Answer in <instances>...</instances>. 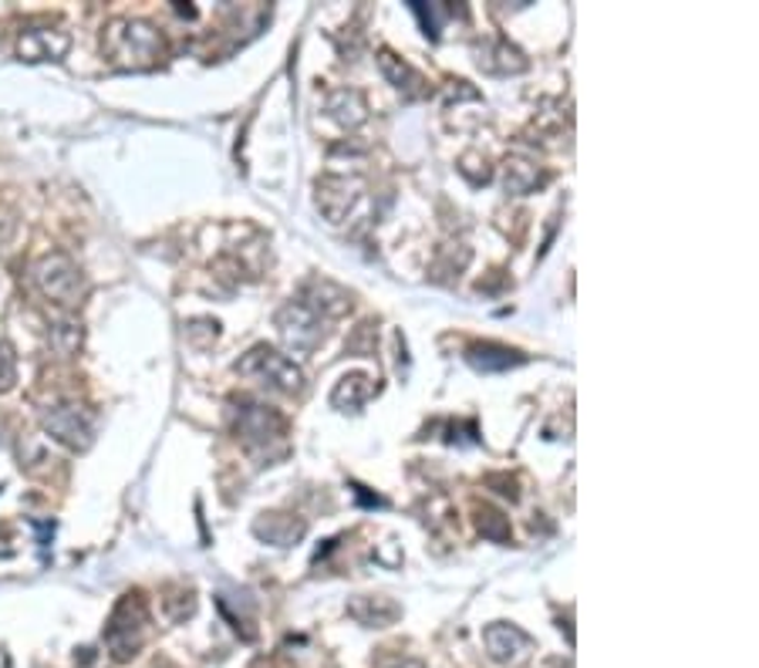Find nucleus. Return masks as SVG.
I'll list each match as a JSON object with an SVG mask.
<instances>
[{"label": "nucleus", "mask_w": 759, "mask_h": 668, "mask_svg": "<svg viewBox=\"0 0 759 668\" xmlns=\"http://www.w3.org/2000/svg\"><path fill=\"white\" fill-rule=\"evenodd\" d=\"M254 534L273 547H294L297 540H304L307 520H301L294 514H264L254 520Z\"/></svg>", "instance_id": "9b49d317"}, {"label": "nucleus", "mask_w": 759, "mask_h": 668, "mask_svg": "<svg viewBox=\"0 0 759 668\" xmlns=\"http://www.w3.org/2000/svg\"><path fill=\"white\" fill-rule=\"evenodd\" d=\"M476 530L483 534L487 540H493V543H510V520L500 514L497 506H476Z\"/></svg>", "instance_id": "aec40b11"}, {"label": "nucleus", "mask_w": 759, "mask_h": 668, "mask_svg": "<svg viewBox=\"0 0 759 668\" xmlns=\"http://www.w3.org/2000/svg\"><path fill=\"white\" fill-rule=\"evenodd\" d=\"M304 304L314 307V310L328 321V318H341V314L351 310V294L341 291V288L331 284V281H314V284H307V291H304Z\"/></svg>", "instance_id": "2eb2a0df"}, {"label": "nucleus", "mask_w": 759, "mask_h": 668, "mask_svg": "<svg viewBox=\"0 0 759 668\" xmlns=\"http://www.w3.org/2000/svg\"><path fill=\"white\" fill-rule=\"evenodd\" d=\"M42 429L71 453H89L95 443V415L78 402H55L42 412Z\"/></svg>", "instance_id": "39448f33"}, {"label": "nucleus", "mask_w": 759, "mask_h": 668, "mask_svg": "<svg viewBox=\"0 0 759 668\" xmlns=\"http://www.w3.org/2000/svg\"><path fill=\"white\" fill-rule=\"evenodd\" d=\"M51 344L61 359H71L78 348H82V325H78L74 318H65L51 328Z\"/></svg>", "instance_id": "4be33fe9"}, {"label": "nucleus", "mask_w": 759, "mask_h": 668, "mask_svg": "<svg viewBox=\"0 0 759 668\" xmlns=\"http://www.w3.org/2000/svg\"><path fill=\"white\" fill-rule=\"evenodd\" d=\"M236 372L260 378L264 385H270L277 391H288V396H297V391L304 388V372L270 344H254L247 355L236 362Z\"/></svg>", "instance_id": "423d86ee"}, {"label": "nucleus", "mask_w": 759, "mask_h": 668, "mask_svg": "<svg viewBox=\"0 0 759 668\" xmlns=\"http://www.w3.org/2000/svg\"><path fill=\"white\" fill-rule=\"evenodd\" d=\"M17 385V351L11 341H0V396Z\"/></svg>", "instance_id": "5701e85b"}, {"label": "nucleus", "mask_w": 759, "mask_h": 668, "mask_svg": "<svg viewBox=\"0 0 759 668\" xmlns=\"http://www.w3.org/2000/svg\"><path fill=\"white\" fill-rule=\"evenodd\" d=\"M412 14L422 21V31H425L429 37H439V27H443V21H446L453 11L443 8V4H412Z\"/></svg>", "instance_id": "b1692460"}, {"label": "nucleus", "mask_w": 759, "mask_h": 668, "mask_svg": "<svg viewBox=\"0 0 759 668\" xmlns=\"http://www.w3.org/2000/svg\"><path fill=\"white\" fill-rule=\"evenodd\" d=\"M163 611H166L170 621L183 624L186 618L196 614V591H192V587H186V584L173 587V591H166V598H163Z\"/></svg>", "instance_id": "412c9836"}, {"label": "nucleus", "mask_w": 759, "mask_h": 668, "mask_svg": "<svg viewBox=\"0 0 759 668\" xmlns=\"http://www.w3.org/2000/svg\"><path fill=\"white\" fill-rule=\"evenodd\" d=\"M466 362H469L476 372H506V368L524 365L527 355H521L516 348L497 344V341H476V344L466 348Z\"/></svg>", "instance_id": "ddd939ff"}, {"label": "nucleus", "mask_w": 759, "mask_h": 668, "mask_svg": "<svg viewBox=\"0 0 759 668\" xmlns=\"http://www.w3.org/2000/svg\"><path fill=\"white\" fill-rule=\"evenodd\" d=\"M378 68H382V74L388 78V85H395L398 92H406L409 98L425 95V78H422L406 58H398L395 51L382 48V51H378Z\"/></svg>", "instance_id": "4468645a"}, {"label": "nucleus", "mask_w": 759, "mask_h": 668, "mask_svg": "<svg viewBox=\"0 0 759 668\" xmlns=\"http://www.w3.org/2000/svg\"><path fill=\"white\" fill-rule=\"evenodd\" d=\"M233 429H236L240 443L260 459H273V456L288 453V422L281 412L264 402H254V399L233 402Z\"/></svg>", "instance_id": "f03ea898"}, {"label": "nucleus", "mask_w": 759, "mask_h": 668, "mask_svg": "<svg viewBox=\"0 0 759 668\" xmlns=\"http://www.w3.org/2000/svg\"><path fill=\"white\" fill-rule=\"evenodd\" d=\"M483 645H487V652H490V658L497 665H513V661H521L534 648V638L524 632V628L497 621V624L483 628Z\"/></svg>", "instance_id": "1a4fd4ad"}, {"label": "nucleus", "mask_w": 759, "mask_h": 668, "mask_svg": "<svg viewBox=\"0 0 759 668\" xmlns=\"http://www.w3.org/2000/svg\"><path fill=\"white\" fill-rule=\"evenodd\" d=\"M71 48V34L61 27H27L17 42L21 61H58Z\"/></svg>", "instance_id": "9d476101"}, {"label": "nucleus", "mask_w": 759, "mask_h": 668, "mask_svg": "<svg viewBox=\"0 0 759 668\" xmlns=\"http://www.w3.org/2000/svg\"><path fill=\"white\" fill-rule=\"evenodd\" d=\"M372 391H375V388H372V378H369V375H358V372H354V375H345V378L335 385V391H331V406H335V409H345V412H348V409L354 412V409H362V406L369 402Z\"/></svg>", "instance_id": "f3484780"}, {"label": "nucleus", "mask_w": 759, "mask_h": 668, "mask_svg": "<svg viewBox=\"0 0 759 668\" xmlns=\"http://www.w3.org/2000/svg\"><path fill=\"white\" fill-rule=\"evenodd\" d=\"M31 281H34L37 291H42V297H48L61 310H74L78 304L85 301V291H89L82 267H78L61 250L37 257L34 267H31Z\"/></svg>", "instance_id": "20e7f679"}, {"label": "nucleus", "mask_w": 759, "mask_h": 668, "mask_svg": "<svg viewBox=\"0 0 759 668\" xmlns=\"http://www.w3.org/2000/svg\"><path fill=\"white\" fill-rule=\"evenodd\" d=\"M382 668H425L419 658H395V661H388V665H382Z\"/></svg>", "instance_id": "a878e982"}, {"label": "nucleus", "mask_w": 759, "mask_h": 668, "mask_svg": "<svg viewBox=\"0 0 759 668\" xmlns=\"http://www.w3.org/2000/svg\"><path fill=\"white\" fill-rule=\"evenodd\" d=\"M102 51L115 68L145 71L163 61L166 42H163V34L155 31V24L142 17H118L102 34Z\"/></svg>", "instance_id": "f257e3e1"}, {"label": "nucleus", "mask_w": 759, "mask_h": 668, "mask_svg": "<svg viewBox=\"0 0 759 668\" xmlns=\"http://www.w3.org/2000/svg\"><path fill=\"white\" fill-rule=\"evenodd\" d=\"M325 318L314 307H307L304 301H291L277 310V331H281V341L297 351V355H307L317 344L325 341Z\"/></svg>", "instance_id": "0eeeda50"}, {"label": "nucleus", "mask_w": 759, "mask_h": 668, "mask_svg": "<svg viewBox=\"0 0 759 668\" xmlns=\"http://www.w3.org/2000/svg\"><path fill=\"white\" fill-rule=\"evenodd\" d=\"M11 554H14V543H11L8 530L0 527V558H11Z\"/></svg>", "instance_id": "bb28decb"}, {"label": "nucleus", "mask_w": 759, "mask_h": 668, "mask_svg": "<svg viewBox=\"0 0 759 668\" xmlns=\"http://www.w3.org/2000/svg\"><path fill=\"white\" fill-rule=\"evenodd\" d=\"M479 68L487 71H497V74H510V71H524L527 68V58L510 48L506 42H497L493 48H483L479 51Z\"/></svg>", "instance_id": "6ab92c4d"}, {"label": "nucleus", "mask_w": 759, "mask_h": 668, "mask_svg": "<svg viewBox=\"0 0 759 668\" xmlns=\"http://www.w3.org/2000/svg\"><path fill=\"white\" fill-rule=\"evenodd\" d=\"M348 614L365 628H392L402 618V608L385 595H358L348 601Z\"/></svg>", "instance_id": "f8f14e48"}, {"label": "nucleus", "mask_w": 759, "mask_h": 668, "mask_svg": "<svg viewBox=\"0 0 759 668\" xmlns=\"http://www.w3.org/2000/svg\"><path fill=\"white\" fill-rule=\"evenodd\" d=\"M487 483H490V487H500L497 493H503V496H510V500L521 496V493H516V480H510V477H490Z\"/></svg>", "instance_id": "393cba45"}, {"label": "nucleus", "mask_w": 759, "mask_h": 668, "mask_svg": "<svg viewBox=\"0 0 759 668\" xmlns=\"http://www.w3.org/2000/svg\"><path fill=\"white\" fill-rule=\"evenodd\" d=\"M503 183H506V192L527 196V192H534L537 186L547 183V173H540V169H537L534 163H527V160H506Z\"/></svg>", "instance_id": "a211bd4d"}, {"label": "nucleus", "mask_w": 759, "mask_h": 668, "mask_svg": "<svg viewBox=\"0 0 759 668\" xmlns=\"http://www.w3.org/2000/svg\"><path fill=\"white\" fill-rule=\"evenodd\" d=\"M365 183L358 176H325L317 179V210H322L331 223H341L354 203L362 200Z\"/></svg>", "instance_id": "6e6552de"}, {"label": "nucleus", "mask_w": 759, "mask_h": 668, "mask_svg": "<svg viewBox=\"0 0 759 668\" xmlns=\"http://www.w3.org/2000/svg\"><path fill=\"white\" fill-rule=\"evenodd\" d=\"M149 601L142 598V591H129L118 598V605L112 608L108 621H105V648L112 655V661H132L145 638H149Z\"/></svg>", "instance_id": "7ed1b4c3"}, {"label": "nucleus", "mask_w": 759, "mask_h": 668, "mask_svg": "<svg viewBox=\"0 0 759 668\" xmlns=\"http://www.w3.org/2000/svg\"><path fill=\"white\" fill-rule=\"evenodd\" d=\"M328 115L345 126V129H358L365 119H369V105H365V95L362 92H354V89H335L325 102Z\"/></svg>", "instance_id": "dca6fc26"}]
</instances>
